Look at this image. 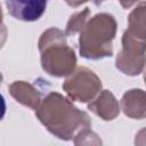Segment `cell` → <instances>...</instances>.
I'll return each mask as SVG.
<instances>
[{
    "mask_svg": "<svg viewBox=\"0 0 146 146\" xmlns=\"http://www.w3.org/2000/svg\"><path fill=\"white\" fill-rule=\"evenodd\" d=\"M38 116L49 131L62 139H70L79 125L90 124L86 113L80 112L67 99L56 92L48 95L38 111Z\"/></svg>",
    "mask_w": 146,
    "mask_h": 146,
    "instance_id": "6da1fadb",
    "label": "cell"
},
{
    "mask_svg": "<svg viewBox=\"0 0 146 146\" xmlns=\"http://www.w3.org/2000/svg\"><path fill=\"white\" fill-rule=\"evenodd\" d=\"M115 21L108 14L96 15L81 31L80 52L89 59L112 55V40L115 34Z\"/></svg>",
    "mask_w": 146,
    "mask_h": 146,
    "instance_id": "7a4b0ae2",
    "label": "cell"
},
{
    "mask_svg": "<svg viewBox=\"0 0 146 146\" xmlns=\"http://www.w3.org/2000/svg\"><path fill=\"white\" fill-rule=\"evenodd\" d=\"M40 50L42 67L49 74L63 76L73 71L76 62L74 50L67 47L62 31L50 29L44 32L40 41Z\"/></svg>",
    "mask_w": 146,
    "mask_h": 146,
    "instance_id": "3957f363",
    "label": "cell"
},
{
    "mask_svg": "<svg viewBox=\"0 0 146 146\" xmlns=\"http://www.w3.org/2000/svg\"><path fill=\"white\" fill-rule=\"evenodd\" d=\"M122 43L123 49L116 58V67L125 74H139L145 64L146 42L137 40L125 32Z\"/></svg>",
    "mask_w": 146,
    "mask_h": 146,
    "instance_id": "277c9868",
    "label": "cell"
},
{
    "mask_svg": "<svg viewBox=\"0 0 146 146\" xmlns=\"http://www.w3.org/2000/svg\"><path fill=\"white\" fill-rule=\"evenodd\" d=\"M100 87L102 83L99 79L94 74V72L84 67L79 68L75 74L63 84V88L66 90L68 96L83 103L91 99Z\"/></svg>",
    "mask_w": 146,
    "mask_h": 146,
    "instance_id": "5b68a950",
    "label": "cell"
},
{
    "mask_svg": "<svg viewBox=\"0 0 146 146\" xmlns=\"http://www.w3.org/2000/svg\"><path fill=\"white\" fill-rule=\"evenodd\" d=\"M48 0H6V7L13 17L23 22L38 21L46 11Z\"/></svg>",
    "mask_w": 146,
    "mask_h": 146,
    "instance_id": "8992f818",
    "label": "cell"
},
{
    "mask_svg": "<svg viewBox=\"0 0 146 146\" xmlns=\"http://www.w3.org/2000/svg\"><path fill=\"white\" fill-rule=\"evenodd\" d=\"M121 103L127 115L137 119L146 116V92L143 90H130L123 96Z\"/></svg>",
    "mask_w": 146,
    "mask_h": 146,
    "instance_id": "52a82bcc",
    "label": "cell"
},
{
    "mask_svg": "<svg viewBox=\"0 0 146 146\" xmlns=\"http://www.w3.org/2000/svg\"><path fill=\"white\" fill-rule=\"evenodd\" d=\"M129 35L146 42V2L139 5L129 16Z\"/></svg>",
    "mask_w": 146,
    "mask_h": 146,
    "instance_id": "ba28073f",
    "label": "cell"
},
{
    "mask_svg": "<svg viewBox=\"0 0 146 146\" xmlns=\"http://www.w3.org/2000/svg\"><path fill=\"white\" fill-rule=\"evenodd\" d=\"M89 108L97 115L104 117V120H112L119 112V105L114 96L107 90H105V92H103L95 103L90 104Z\"/></svg>",
    "mask_w": 146,
    "mask_h": 146,
    "instance_id": "9c48e42d",
    "label": "cell"
},
{
    "mask_svg": "<svg viewBox=\"0 0 146 146\" xmlns=\"http://www.w3.org/2000/svg\"><path fill=\"white\" fill-rule=\"evenodd\" d=\"M89 14L88 8H86L84 11H81L74 16L71 17V21L67 24L66 27V34H74L78 30L83 29V25L86 23V15Z\"/></svg>",
    "mask_w": 146,
    "mask_h": 146,
    "instance_id": "30bf717a",
    "label": "cell"
},
{
    "mask_svg": "<svg viewBox=\"0 0 146 146\" xmlns=\"http://www.w3.org/2000/svg\"><path fill=\"white\" fill-rule=\"evenodd\" d=\"M136 1H138V0H120V2H121V5L124 7V8H129L131 5H133Z\"/></svg>",
    "mask_w": 146,
    "mask_h": 146,
    "instance_id": "8fae6325",
    "label": "cell"
},
{
    "mask_svg": "<svg viewBox=\"0 0 146 146\" xmlns=\"http://www.w3.org/2000/svg\"><path fill=\"white\" fill-rule=\"evenodd\" d=\"M94 1H95V3H96V5H98L99 2H102V1H104V0H94Z\"/></svg>",
    "mask_w": 146,
    "mask_h": 146,
    "instance_id": "7c38bea8",
    "label": "cell"
},
{
    "mask_svg": "<svg viewBox=\"0 0 146 146\" xmlns=\"http://www.w3.org/2000/svg\"><path fill=\"white\" fill-rule=\"evenodd\" d=\"M145 83H146V73H145Z\"/></svg>",
    "mask_w": 146,
    "mask_h": 146,
    "instance_id": "4fadbf2b",
    "label": "cell"
}]
</instances>
